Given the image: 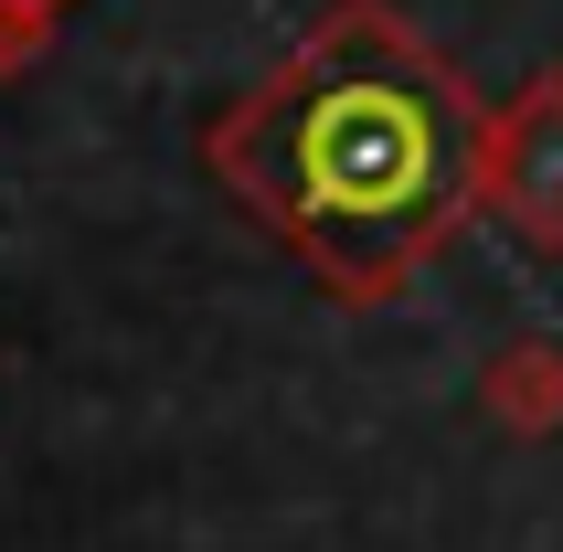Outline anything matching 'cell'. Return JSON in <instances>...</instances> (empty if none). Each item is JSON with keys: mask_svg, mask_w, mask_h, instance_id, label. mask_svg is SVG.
<instances>
[{"mask_svg": "<svg viewBox=\"0 0 563 552\" xmlns=\"http://www.w3.org/2000/svg\"><path fill=\"white\" fill-rule=\"evenodd\" d=\"M446 181H457V107L405 54L330 64L287 118V191L319 223L405 234V223H426L446 202Z\"/></svg>", "mask_w": 563, "mask_h": 552, "instance_id": "cell-1", "label": "cell"}]
</instances>
